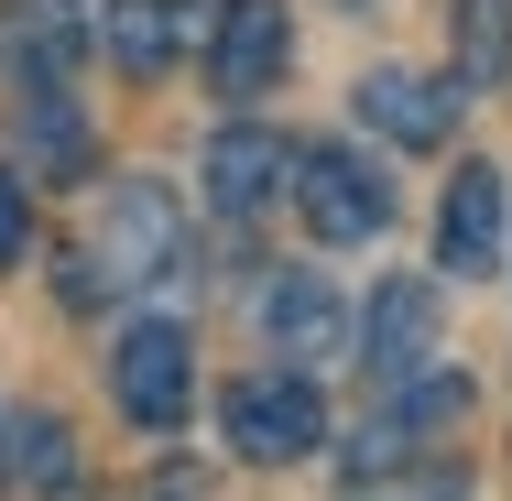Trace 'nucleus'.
Segmentation results:
<instances>
[{
    "mask_svg": "<svg viewBox=\"0 0 512 501\" xmlns=\"http://www.w3.org/2000/svg\"><path fill=\"white\" fill-rule=\"evenodd\" d=\"M109 393H120L131 425H186V393H197V349H186V327H164V316L120 327V349H109Z\"/></svg>",
    "mask_w": 512,
    "mask_h": 501,
    "instance_id": "4",
    "label": "nucleus"
},
{
    "mask_svg": "<svg viewBox=\"0 0 512 501\" xmlns=\"http://www.w3.org/2000/svg\"><path fill=\"white\" fill-rule=\"evenodd\" d=\"M11 55H22V77H66V66L88 55L77 0H22V11H11Z\"/></svg>",
    "mask_w": 512,
    "mask_h": 501,
    "instance_id": "13",
    "label": "nucleus"
},
{
    "mask_svg": "<svg viewBox=\"0 0 512 501\" xmlns=\"http://www.w3.org/2000/svg\"><path fill=\"white\" fill-rule=\"evenodd\" d=\"M360 120H371L382 142H404V153H436V142L458 131V88H436V77H414V66H371V77H360Z\"/></svg>",
    "mask_w": 512,
    "mask_h": 501,
    "instance_id": "8",
    "label": "nucleus"
},
{
    "mask_svg": "<svg viewBox=\"0 0 512 501\" xmlns=\"http://www.w3.org/2000/svg\"><path fill=\"white\" fill-rule=\"evenodd\" d=\"M0 458H11V447H0Z\"/></svg>",
    "mask_w": 512,
    "mask_h": 501,
    "instance_id": "17",
    "label": "nucleus"
},
{
    "mask_svg": "<svg viewBox=\"0 0 512 501\" xmlns=\"http://www.w3.org/2000/svg\"><path fill=\"white\" fill-rule=\"evenodd\" d=\"M99 44H109V66H120V77H164V66H175V44H186V0H109Z\"/></svg>",
    "mask_w": 512,
    "mask_h": 501,
    "instance_id": "11",
    "label": "nucleus"
},
{
    "mask_svg": "<svg viewBox=\"0 0 512 501\" xmlns=\"http://www.w3.org/2000/svg\"><path fill=\"white\" fill-rule=\"evenodd\" d=\"M22 131H33L44 164H88V131H77V109H66V77H33V88H22Z\"/></svg>",
    "mask_w": 512,
    "mask_h": 501,
    "instance_id": "14",
    "label": "nucleus"
},
{
    "mask_svg": "<svg viewBox=\"0 0 512 501\" xmlns=\"http://www.w3.org/2000/svg\"><path fill=\"white\" fill-rule=\"evenodd\" d=\"M33 251V197H22V175H0V273Z\"/></svg>",
    "mask_w": 512,
    "mask_h": 501,
    "instance_id": "16",
    "label": "nucleus"
},
{
    "mask_svg": "<svg viewBox=\"0 0 512 501\" xmlns=\"http://www.w3.org/2000/svg\"><path fill=\"white\" fill-rule=\"evenodd\" d=\"M458 88H512V0H458Z\"/></svg>",
    "mask_w": 512,
    "mask_h": 501,
    "instance_id": "12",
    "label": "nucleus"
},
{
    "mask_svg": "<svg viewBox=\"0 0 512 501\" xmlns=\"http://www.w3.org/2000/svg\"><path fill=\"white\" fill-rule=\"evenodd\" d=\"M295 186V142L284 131H262V120H240V131H218L207 142V197L229 207V218H251V207H273Z\"/></svg>",
    "mask_w": 512,
    "mask_h": 501,
    "instance_id": "7",
    "label": "nucleus"
},
{
    "mask_svg": "<svg viewBox=\"0 0 512 501\" xmlns=\"http://www.w3.org/2000/svg\"><path fill=\"white\" fill-rule=\"evenodd\" d=\"M218 425H229V447L251 469H284V458H306L316 436H327V403H316L306 371H262V382H229Z\"/></svg>",
    "mask_w": 512,
    "mask_h": 501,
    "instance_id": "3",
    "label": "nucleus"
},
{
    "mask_svg": "<svg viewBox=\"0 0 512 501\" xmlns=\"http://www.w3.org/2000/svg\"><path fill=\"white\" fill-rule=\"evenodd\" d=\"M11 469H22L33 491H66V480H77V447H66V425H55V414H22V425H11Z\"/></svg>",
    "mask_w": 512,
    "mask_h": 501,
    "instance_id": "15",
    "label": "nucleus"
},
{
    "mask_svg": "<svg viewBox=\"0 0 512 501\" xmlns=\"http://www.w3.org/2000/svg\"><path fill=\"white\" fill-rule=\"evenodd\" d=\"M88 262H99L109 284H153V273H175V262H186V218H175V197H164L153 175H120V186L99 197Z\"/></svg>",
    "mask_w": 512,
    "mask_h": 501,
    "instance_id": "1",
    "label": "nucleus"
},
{
    "mask_svg": "<svg viewBox=\"0 0 512 501\" xmlns=\"http://www.w3.org/2000/svg\"><path fill=\"white\" fill-rule=\"evenodd\" d=\"M360 360H371L382 382H425V371H436V295H425V284H382L371 316H360Z\"/></svg>",
    "mask_w": 512,
    "mask_h": 501,
    "instance_id": "9",
    "label": "nucleus"
},
{
    "mask_svg": "<svg viewBox=\"0 0 512 501\" xmlns=\"http://www.w3.org/2000/svg\"><path fill=\"white\" fill-rule=\"evenodd\" d=\"M502 164H458L447 175V207H436V262L458 273V284H480V273H502Z\"/></svg>",
    "mask_w": 512,
    "mask_h": 501,
    "instance_id": "5",
    "label": "nucleus"
},
{
    "mask_svg": "<svg viewBox=\"0 0 512 501\" xmlns=\"http://www.w3.org/2000/svg\"><path fill=\"white\" fill-rule=\"evenodd\" d=\"M207 77L229 99H262L284 77V0H218V33H207Z\"/></svg>",
    "mask_w": 512,
    "mask_h": 501,
    "instance_id": "6",
    "label": "nucleus"
},
{
    "mask_svg": "<svg viewBox=\"0 0 512 501\" xmlns=\"http://www.w3.org/2000/svg\"><path fill=\"white\" fill-rule=\"evenodd\" d=\"M262 327H273V349H284L295 371H316V360H338V349H349V305L327 295L316 273H284V284L262 295Z\"/></svg>",
    "mask_w": 512,
    "mask_h": 501,
    "instance_id": "10",
    "label": "nucleus"
},
{
    "mask_svg": "<svg viewBox=\"0 0 512 501\" xmlns=\"http://www.w3.org/2000/svg\"><path fill=\"white\" fill-rule=\"evenodd\" d=\"M295 207L327 251H349V240H382L393 175H371V153H349V142H316V153H295Z\"/></svg>",
    "mask_w": 512,
    "mask_h": 501,
    "instance_id": "2",
    "label": "nucleus"
}]
</instances>
